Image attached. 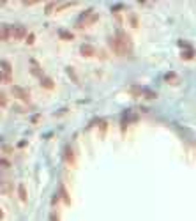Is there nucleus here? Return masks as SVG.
Segmentation results:
<instances>
[{"label": "nucleus", "instance_id": "1", "mask_svg": "<svg viewBox=\"0 0 196 221\" xmlns=\"http://www.w3.org/2000/svg\"><path fill=\"white\" fill-rule=\"evenodd\" d=\"M113 50L117 51L120 57L129 55V53H131V50H133V43H131V39L127 37L124 32H119L117 35H115V39H113Z\"/></svg>", "mask_w": 196, "mask_h": 221}, {"label": "nucleus", "instance_id": "6", "mask_svg": "<svg viewBox=\"0 0 196 221\" xmlns=\"http://www.w3.org/2000/svg\"><path fill=\"white\" fill-rule=\"evenodd\" d=\"M51 221H60L58 219V214H51Z\"/></svg>", "mask_w": 196, "mask_h": 221}, {"label": "nucleus", "instance_id": "4", "mask_svg": "<svg viewBox=\"0 0 196 221\" xmlns=\"http://www.w3.org/2000/svg\"><path fill=\"white\" fill-rule=\"evenodd\" d=\"M14 94H16L18 96V97H20V99H25V103H28V96H27V92H25V90H23V92H21V90H20V87H16V88H14Z\"/></svg>", "mask_w": 196, "mask_h": 221}, {"label": "nucleus", "instance_id": "5", "mask_svg": "<svg viewBox=\"0 0 196 221\" xmlns=\"http://www.w3.org/2000/svg\"><path fill=\"white\" fill-rule=\"evenodd\" d=\"M20 198H21V202H27V191H25V186H20Z\"/></svg>", "mask_w": 196, "mask_h": 221}, {"label": "nucleus", "instance_id": "2", "mask_svg": "<svg viewBox=\"0 0 196 221\" xmlns=\"http://www.w3.org/2000/svg\"><path fill=\"white\" fill-rule=\"evenodd\" d=\"M4 32H9V39L12 41H21L25 37V28L21 27H9V28H4Z\"/></svg>", "mask_w": 196, "mask_h": 221}, {"label": "nucleus", "instance_id": "3", "mask_svg": "<svg viewBox=\"0 0 196 221\" xmlns=\"http://www.w3.org/2000/svg\"><path fill=\"white\" fill-rule=\"evenodd\" d=\"M11 74H12V69H11V66H9V62L4 60L2 62V82L4 83L11 82V78H12Z\"/></svg>", "mask_w": 196, "mask_h": 221}]
</instances>
